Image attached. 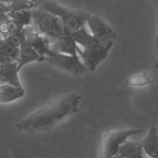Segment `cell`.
I'll return each instance as SVG.
<instances>
[{
	"mask_svg": "<svg viewBox=\"0 0 158 158\" xmlns=\"http://www.w3.org/2000/svg\"><path fill=\"white\" fill-rule=\"evenodd\" d=\"M143 153V152L139 141L127 140L120 146L118 152L115 156L117 158H130Z\"/></svg>",
	"mask_w": 158,
	"mask_h": 158,
	"instance_id": "cell-15",
	"label": "cell"
},
{
	"mask_svg": "<svg viewBox=\"0 0 158 158\" xmlns=\"http://www.w3.org/2000/svg\"><path fill=\"white\" fill-rule=\"evenodd\" d=\"M81 100L76 92L54 98L17 123L15 128L30 134L49 131L77 113Z\"/></svg>",
	"mask_w": 158,
	"mask_h": 158,
	"instance_id": "cell-1",
	"label": "cell"
},
{
	"mask_svg": "<svg viewBox=\"0 0 158 158\" xmlns=\"http://www.w3.org/2000/svg\"><path fill=\"white\" fill-rule=\"evenodd\" d=\"M14 62L11 59L7 56L2 51L0 50V67Z\"/></svg>",
	"mask_w": 158,
	"mask_h": 158,
	"instance_id": "cell-21",
	"label": "cell"
},
{
	"mask_svg": "<svg viewBox=\"0 0 158 158\" xmlns=\"http://www.w3.org/2000/svg\"><path fill=\"white\" fill-rule=\"evenodd\" d=\"M112 45L113 41H110L83 48V50L78 48V53L88 71L92 72L107 57Z\"/></svg>",
	"mask_w": 158,
	"mask_h": 158,
	"instance_id": "cell-4",
	"label": "cell"
},
{
	"mask_svg": "<svg viewBox=\"0 0 158 158\" xmlns=\"http://www.w3.org/2000/svg\"><path fill=\"white\" fill-rule=\"evenodd\" d=\"M40 7L59 18L69 32L85 26L90 15L86 12L66 7L54 0H44Z\"/></svg>",
	"mask_w": 158,
	"mask_h": 158,
	"instance_id": "cell-2",
	"label": "cell"
},
{
	"mask_svg": "<svg viewBox=\"0 0 158 158\" xmlns=\"http://www.w3.org/2000/svg\"><path fill=\"white\" fill-rule=\"evenodd\" d=\"M0 50L2 51L10 59H11L14 62H17L20 52L19 47H15L2 41Z\"/></svg>",
	"mask_w": 158,
	"mask_h": 158,
	"instance_id": "cell-20",
	"label": "cell"
},
{
	"mask_svg": "<svg viewBox=\"0 0 158 158\" xmlns=\"http://www.w3.org/2000/svg\"><path fill=\"white\" fill-rule=\"evenodd\" d=\"M143 153L149 158H158V132L152 125L146 136L139 141Z\"/></svg>",
	"mask_w": 158,
	"mask_h": 158,
	"instance_id": "cell-11",
	"label": "cell"
},
{
	"mask_svg": "<svg viewBox=\"0 0 158 158\" xmlns=\"http://www.w3.org/2000/svg\"><path fill=\"white\" fill-rule=\"evenodd\" d=\"M70 35L76 43L81 46L83 48L106 43L99 40L92 34H90L87 30L85 25L77 30L70 32Z\"/></svg>",
	"mask_w": 158,
	"mask_h": 158,
	"instance_id": "cell-14",
	"label": "cell"
},
{
	"mask_svg": "<svg viewBox=\"0 0 158 158\" xmlns=\"http://www.w3.org/2000/svg\"><path fill=\"white\" fill-rule=\"evenodd\" d=\"M127 81L132 86H143L149 84L151 79L146 73H142L129 77Z\"/></svg>",
	"mask_w": 158,
	"mask_h": 158,
	"instance_id": "cell-19",
	"label": "cell"
},
{
	"mask_svg": "<svg viewBox=\"0 0 158 158\" xmlns=\"http://www.w3.org/2000/svg\"><path fill=\"white\" fill-rule=\"evenodd\" d=\"M16 23L10 17L0 23V34L2 38H5L9 35L18 33L22 31Z\"/></svg>",
	"mask_w": 158,
	"mask_h": 158,
	"instance_id": "cell-18",
	"label": "cell"
},
{
	"mask_svg": "<svg viewBox=\"0 0 158 158\" xmlns=\"http://www.w3.org/2000/svg\"><path fill=\"white\" fill-rule=\"evenodd\" d=\"M130 158H149V157H148L144 153H143L141 154H139V155H138L136 156H134V157H132Z\"/></svg>",
	"mask_w": 158,
	"mask_h": 158,
	"instance_id": "cell-23",
	"label": "cell"
},
{
	"mask_svg": "<svg viewBox=\"0 0 158 158\" xmlns=\"http://www.w3.org/2000/svg\"><path fill=\"white\" fill-rule=\"evenodd\" d=\"M11 10V8L9 4H5L0 2V15L4 14H7Z\"/></svg>",
	"mask_w": 158,
	"mask_h": 158,
	"instance_id": "cell-22",
	"label": "cell"
},
{
	"mask_svg": "<svg viewBox=\"0 0 158 158\" xmlns=\"http://www.w3.org/2000/svg\"><path fill=\"white\" fill-rule=\"evenodd\" d=\"M78 44L70 35V32L62 36L50 44L51 50L57 53L68 54L74 57L78 56Z\"/></svg>",
	"mask_w": 158,
	"mask_h": 158,
	"instance_id": "cell-8",
	"label": "cell"
},
{
	"mask_svg": "<svg viewBox=\"0 0 158 158\" xmlns=\"http://www.w3.org/2000/svg\"><path fill=\"white\" fill-rule=\"evenodd\" d=\"M46 61L57 69L74 75H79L88 71L80 57L57 53L51 51L46 56Z\"/></svg>",
	"mask_w": 158,
	"mask_h": 158,
	"instance_id": "cell-5",
	"label": "cell"
},
{
	"mask_svg": "<svg viewBox=\"0 0 158 158\" xmlns=\"http://www.w3.org/2000/svg\"><path fill=\"white\" fill-rule=\"evenodd\" d=\"M17 62H13L0 67V85L22 86L19 78Z\"/></svg>",
	"mask_w": 158,
	"mask_h": 158,
	"instance_id": "cell-12",
	"label": "cell"
},
{
	"mask_svg": "<svg viewBox=\"0 0 158 158\" xmlns=\"http://www.w3.org/2000/svg\"><path fill=\"white\" fill-rule=\"evenodd\" d=\"M31 12L34 30L49 38L58 17L41 7L33 9Z\"/></svg>",
	"mask_w": 158,
	"mask_h": 158,
	"instance_id": "cell-6",
	"label": "cell"
},
{
	"mask_svg": "<svg viewBox=\"0 0 158 158\" xmlns=\"http://www.w3.org/2000/svg\"><path fill=\"white\" fill-rule=\"evenodd\" d=\"M143 132V130L140 129L105 131L102 139L100 158H109L115 156L120 146L129 137Z\"/></svg>",
	"mask_w": 158,
	"mask_h": 158,
	"instance_id": "cell-3",
	"label": "cell"
},
{
	"mask_svg": "<svg viewBox=\"0 0 158 158\" xmlns=\"http://www.w3.org/2000/svg\"><path fill=\"white\" fill-rule=\"evenodd\" d=\"M19 57L17 61L18 69L19 71L24 65L30 62H41L45 61V59L27 42L26 37L22 41L19 46Z\"/></svg>",
	"mask_w": 158,
	"mask_h": 158,
	"instance_id": "cell-9",
	"label": "cell"
},
{
	"mask_svg": "<svg viewBox=\"0 0 158 158\" xmlns=\"http://www.w3.org/2000/svg\"><path fill=\"white\" fill-rule=\"evenodd\" d=\"M26 32L25 37L27 42L35 49L39 54L43 57L46 61V56L51 52L49 40L43 35H41L35 30Z\"/></svg>",
	"mask_w": 158,
	"mask_h": 158,
	"instance_id": "cell-10",
	"label": "cell"
},
{
	"mask_svg": "<svg viewBox=\"0 0 158 158\" xmlns=\"http://www.w3.org/2000/svg\"><path fill=\"white\" fill-rule=\"evenodd\" d=\"M22 86L10 85H0V103H9L22 98L25 95Z\"/></svg>",
	"mask_w": 158,
	"mask_h": 158,
	"instance_id": "cell-13",
	"label": "cell"
},
{
	"mask_svg": "<svg viewBox=\"0 0 158 158\" xmlns=\"http://www.w3.org/2000/svg\"><path fill=\"white\" fill-rule=\"evenodd\" d=\"M44 0H14L10 3L12 10H28L38 8Z\"/></svg>",
	"mask_w": 158,
	"mask_h": 158,
	"instance_id": "cell-17",
	"label": "cell"
},
{
	"mask_svg": "<svg viewBox=\"0 0 158 158\" xmlns=\"http://www.w3.org/2000/svg\"><path fill=\"white\" fill-rule=\"evenodd\" d=\"M109 158H117L115 156H114V157H109Z\"/></svg>",
	"mask_w": 158,
	"mask_h": 158,
	"instance_id": "cell-27",
	"label": "cell"
},
{
	"mask_svg": "<svg viewBox=\"0 0 158 158\" xmlns=\"http://www.w3.org/2000/svg\"><path fill=\"white\" fill-rule=\"evenodd\" d=\"M2 41H3V38H2V36L0 34V48H1V46L2 45Z\"/></svg>",
	"mask_w": 158,
	"mask_h": 158,
	"instance_id": "cell-25",
	"label": "cell"
},
{
	"mask_svg": "<svg viewBox=\"0 0 158 158\" xmlns=\"http://www.w3.org/2000/svg\"><path fill=\"white\" fill-rule=\"evenodd\" d=\"M156 44H157V48L158 49V28H157V37H156Z\"/></svg>",
	"mask_w": 158,
	"mask_h": 158,
	"instance_id": "cell-26",
	"label": "cell"
},
{
	"mask_svg": "<svg viewBox=\"0 0 158 158\" xmlns=\"http://www.w3.org/2000/svg\"><path fill=\"white\" fill-rule=\"evenodd\" d=\"M7 15L22 30H23L27 27L32 25L31 10H12L7 13Z\"/></svg>",
	"mask_w": 158,
	"mask_h": 158,
	"instance_id": "cell-16",
	"label": "cell"
},
{
	"mask_svg": "<svg viewBox=\"0 0 158 158\" xmlns=\"http://www.w3.org/2000/svg\"><path fill=\"white\" fill-rule=\"evenodd\" d=\"M14 0H0V2L5 3V4H10L13 2Z\"/></svg>",
	"mask_w": 158,
	"mask_h": 158,
	"instance_id": "cell-24",
	"label": "cell"
},
{
	"mask_svg": "<svg viewBox=\"0 0 158 158\" xmlns=\"http://www.w3.org/2000/svg\"><path fill=\"white\" fill-rule=\"evenodd\" d=\"M86 24L88 25L91 34L102 42L114 41L117 38V34L115 31L97 15L90 14Z\"/></svg>",
	"mask_w": 158,
	"mask_h": 158,
	"instance_id": "cell-7",
	"label": "cell"
}]
</instances>
